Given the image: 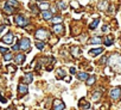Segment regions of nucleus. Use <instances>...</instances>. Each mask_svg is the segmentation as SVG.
I'll return each instance as SVG.
<instances>
[{
    "label": "nucleus",
    "instance_id": "1",
    "mask_svg": "<svg viewBox=\"0 0 121 110\" xmlns=\"http://www.w3.org/2000/svg\"><path fill=\"white\" fill-rule=\"evenodd\" d=\"M108 65L115 72H121V55L113 54L108 58Z\"/></svg>",
    "mask_w": 121,
    "mask_h": 110
},
{
    "label": "nucleus",
    "instance_id": "2",
    "mask_svg": "<svg viewBox=\"0 0 121 110\" xmlns=\"http://www.w3.org/2000/svg\"><path fill=\"white\" fill-rule=\"evenodd\" d=\"M14 22H16V24H17L18 26H26V25L29 24V20H27L23 15H18V16H16Z\"/></svg>",
    "mask_w": 121,
    "mask_h": 110
},
{
    "label": "nucleus",
    "instance_id": "3",
    "mask_svg": "<svg viewBox=\"0 0 121 110\" xmlns=\"http://www.w3.org/2000/svg\"><path fill=\"white\" fill-rule=\"evenodd\" d=\"M48 37H49V32H48L45 29H38V30L36 31V38L43 41V40H45V38H48Z\"/></svg>",
    "mask_w": 121,
    "mask_h": 110
},
{
    "label": "nucleus",
    "instance_id": "4",
    "mask_svg": "<svg viewBox=\"0 0 121 110\" xmlns=\"http://www.w3.org/2000/svg\"><path fill=\"white\" fill-rule=\"evenodd\" d=\"M30 40L29 38H23L22 41H20V43H19V45H20V49H23V50H29L30 49Z\"/></svg>",
    "mask_w": 121,
    "mask_h": 110
},
{
    "label": "nucleus",
    "instance_id": "5",
    "mask_svg": "<svg viewBox=\"0 0 121 110\" xmlns=\"http://www.w3.org/2000/svg\"><path fill=\"white\" fill-rule=\"evenodd\" d=\"M110 97L113 98V99H119L120 97H121V89H119V87H116V89H113L112 91H110Z\"/></svg>",
    "mask_w": 121,
    "mask_h": 110
},
{
    "label": "nucleus",
    "instance_id": "6",
    "mask_svg": "<svg viewBox=\"0 0 121 110\" xmlns=\"http://www.w3.org/2000/svg\"><path fill=\"white\" fill-rule=\"evenodd\" d=\"M64 108H65V105H64V103L62 100H55L53 102V109L55 110H62Z\"/></svg>",
    "mask_w": 121,
    "mask_h": 110
},
{
    "label": "nucleus",
    "instance_id": "7",
    "mask_svg": "<svg viewBox=\"0 0 121 110\" xmlns=\"http://www.w3.org/2000/svg\"><path fill=\"white\" fill-rule=\"evenodd\" d=\"M3 41H4L6 44H11V43L13 42V34H12V32H9L7 35H5V36L3 37Z\"/></svg>",
    "mask_w": 121,
    "mask_h": 110
},
{
    "label": "nucleus",
    "instance_id": "8",
    "mask_svg": "<svg viewBox=\"0 0 121 110\" xmlns=\"http://www.w3.org/2000/svg\"><path fill=\"white\" fill-rule=\"evenodd\" d=\"M25 55L24 54H17V56L14 58V61H16V64H18V65H20V64H23L24 61H25Z\"/></svg>",
    "mask_w": 121,
    "mask_h": 110
},
{
    "label": "nucleus",
    "instance_id": "9",
    "mask_svg": "<svg viewBox=\"0 0 121 110\" xmlns=\"http://www.w3.org/2000/svg\"><path fill=\"white\" fill-rule=\"evenodd\" d=\"M4 11H5L7 15H12V13L14 12V7H13V6H10V5H7V4H5Z\"/></svg>",
    "mask_w": 121,
    "mask_h": 110
},
{
    "label": "nucleus",
    "instance_id": "10",
    "mask_svg": "<svg viewBox=\"0 0 121 110\" xmlns=\"http://www.w3.org/2000/svg\"><path fill=\"white\" fill-rule=\"evenodd\" d=\"M89 78V75H88V73H86V72H80V73H77V79H80V80H87Z\"/></svg>",
    "mask_w": 121,
    "mask_h": 110
},
{
    "label": "nucleus",
    "instance_id": "11",
    "mask_svg": "<svg viewBox=\"0 0 121 110\" xmlns=\"http://www.w3.org/2000/svg\"><path fill=\"white\" fill-rule=\"evenodd\" d=\"M102 51H103V48H96V49H91V50L89 51V54L93 55V56H96V55H99V54L102 53Z\"/></svg>",
    "mask_w": 121,
    "mask_h": 110
},
{
    "label": "nucleus",
    "instance_id": "12",
    "mask_svg": "<svg viewBox=\"0 0 121 110\" xmlns=\"http://www.w3.org/2000/svg\"><path fill=\"white\" fill-rule=\"evenodd\" d=\"M32 80H33V74H32V73H27V74L24 77V81H25L26 84L32 83Z\"/></svg>",
    "mask_w": 121,
    "mask_h": 110
},
{
    "label": "nucleus",
    "instance_id": "13",
    "mask_svg": "<svg viewBox=\"0 0 121 110\" xmlns=\"http://www.w3.org/2000/svg\"><path fill=\"white\" fill-rule=\"evenodd\" d=\"M27 86L25 85V84H20L19 86H18V91H19V93H27Z\"/></svg>",
    "mask_w": 121,
    "mask_h": 110
},
{
    "label": "nucleus",
    "instance_id": "14",
    "mask_svg": "<svg viewBox=\"0 0 121 110\" xmlns=\"http://www.w3.org/2000/svg\"><path fill=\"white\" fill-rule=\"evenodd\" d=\"M65 77V71L63 68H58L57 70V78L58 79H63Z\"/></svg>",
    "mask_w": 121,
    "mask_h": 110
},
{
    "label": "nucleus",
    "instance_id": "15",
    "mask_svg": "<svg viewBox=\"0 0 121 110\" xmlns=\"http://www.w3.org/2000/svg\"><path fill=\"white\" fill-rule=\"evenodd\" d=\"M63 25H60V24H57V25H55L53 26V31L56 32V34H60V32H62L63 31Z\"/></svg>",
    "mask_w": 121,
    "mask_h": 110
},
{
    "label": "nucleus",
    "instance_id": "16",
    "mask_svg": "<svg viewBox=\"0 0 121 110\" xmlns=\"http://www.w3.org/2000/svg\"><path fill=\"white\" fill-rule=\"evenodd\" d=\"M49 7H50L49 3H40V5H39V9L42 11H46V10H49Z\"/></svg>",
    "mask_w": 121,
    "mask_h": 110
},
{
    "label": "nucleus",
    "instance_id": "17",
    "mask_svg": "<svg viewBox=\"0 0 121 110\" xmlns=\"http://www.w3.org/2000/svg\"><path fill=\"white\" fill-rule=\"evenodd\" d=\"M51 17H52V15H51V12L50 11H43V18L45 19V20H48V19H51Z\"/></svg>",
    "mask_w": 121,
    "mask_h": 110
},
{
    "label": "nucleus",
    "instance_id": "18",
    "mask_svg": "<svg viewBox=\"0 0 121 110\" xmlns=\"http://www.w3.org/2000/svg\"><path fill=\"white\" fill-rule=\"evenodd\" d=\"M101 42H102V38H100V37H94V38L89 40V43H93V44H99Z\"/></svg>",
    "mask_w": 121,
    "mask_h": 110
},
{
    "label": "nucleus",
    "instance_id": "19",
    "mask_svg": "<svg viewBox=\"0 0 121 110\" xmlns=\"http://www.w3.org/2000/svg\"><path fill=\"white\" fill-rule=\"evenodd\" d=\"M80 108L81 109H90V105H89V103H87V102H80Z\"/></svg>",
    "mask_w": 121,
    "mask_h": 110
},
{
    "label": "nucleus",
    "instance_id": "20",
    "mask_svg": "<svg viewBox=\"0 0 121 110\" xmlns=\"http://www.w3.org/2000/svg\"><path fill=\"white\" fill-rule=\"evenodd\" d=\"M6 4L10 5V6H13V7H17L18 6V1H17V0H7Z\"/></svg>",
    "mask_w": 121,
    "mask_h": 110
},
{
    "label": "nucleus",
    "instance_id": "21",
    "mask_svg": "<svg viewBox=\"0 0 121 110\" xmlns=\"http://www.w3.org/2000/svg\"><path fill=\"white\" fill-rule=\"evenodd\" d=\"M91 97H93V100H94V102H96V100H99V99H100V97H101V92H94Z\"/></svg>",
    "mask_w": 121,
    "mask_h": 110
},
{
    "label": "nucleus",
    "instance_id": "22",
    "mask_svg": "<svg viewBox=\"0 0 121 110\" xmlns=\"http://www.w3.org/2000/svg\"><path fill=\"white\" fill-rule=\"evenodd\" d=\"M100 23V19H95L91 24H90V29L91 30H94V29H96V26H97V24Z\"/></svg>",
    "mask_w": 121,
    "mask_h": 110
},
{
    "label": "nucleus",
    "instance_id": "23",
    "mask_svg": "<svg viewBox=\"0 0 121 110\" xmlns=\"http://www.w3.org/2000/svg\"><path fill=\"white\" fill-rule=\"evenodd\" d=\"M12 58H13V56H12L11 53H6V54L4 55V60H5V61H10Z\"/></svg>",
    "mask_w": 121,
    "mask_h": 110
},
{
    "label": "nucleus",
    "instance_id": "24",
    "mask_svg": "<svg viewBox=\"0 0 121 110\" xmlns=\"http://www.w3.org/2000/svg\"><path fill=\"white\" fill-rule=\"evenodd\" d=\"M95 83V77H89L88 79H87V85H91V84H94Z\"/></svg>",
    "mask_w": 121,
    "mask_h": 110
},
{
    "label": "nucleus",
    "instance_id": "25",
    "mask_svg": "<svg viewBox=\"0 0 121 110\" xmlns=\"http://www.w3.org/2000/svg\"><path fill=\"white\" fill-rule=\"evenodd\" d=\"M112 43H113V38H112V37H107V38L104 40V44H106V45H110Z\"/></svg>",
    "mask_w": 121,
    "mask_h": 110
},
{
    "label": "nucleus",
    "instance_id": "26",
    "mask_svg": "<svg viewBox=\"0 0 121 110\" xmlns=\"http://www.w3.org/2000/svg\"><path fill=\"white\" fill-rule=\"evenodd\" d=\"M36 47H37L38 49H43V48H44V43L40 42V41H37V42H36Z\"/></svg>",
    "mask_w": 121,
    "mask_h": 110
},
{
    "label": "nucleus",
    "instance_id": "27",
    "mask_svg": "<svg viewBox=\"0 0 121 110\" xmlns=\"http://www.w3.org/2000/svg\"><path fill=\"white\" fill-rule=\"evenodd\" d=\"M52 22L55 24H59L60 22H62V18H60V17H55V18H52Z\"/></svg>",
    "mask_w": 121,
    "mask_h": 110
},
{
    "label": "nucleus",
    "instance_id": "28",
    "mask_svg": "<svg viewBox=\"0 0 121 110\" xmlns=\"http://www.w3.org/2000/svg\"><path fill=\"white\" fill-rule=\"evenodd\" d=\"M71 51H73V54H75V55H78V54H80V49H78L77 47L73 48V49H71Z\"/></svg>",
    "mask_w": 121,
    "mask_h": 110
},
{
    "label": "nucleus",
    "instance_id": "29",
    "mask_svg": "<svg viewBox=\"0 0 121 110\" xmlns=\"http://www.w3.org/2000/svg\"><path fill=\"white\" fill-rule=\"evenodd\" d=\"M0 53L6 54V53H9V49H7V48H4V47H1V45H0Z\"/></svg>",
    "mask_w": 121,
    "mask_h": 110
},
{
    "label": "nucleus",
    "instance_id": "30",
    "mask_svg": "<svg viewBox=\"0 0 121 110\" xmlns=\"http://www.w3.org/2000/svg\"><path fill=\"white\" fill-rule=\"evenodd\" d=\"M19 49H20V45H19L18 43H17V44H14V45L12 47V50H19Z\"/></svg>",
    "mask_w": 121,
    "mask_h": 110
},
{
    "label": "nucleus",
    "instance_id": "31",
    "mask_svg": "<svg viewBox=\"0 0 121 110\" xmlns=\"http://www.w3.org/2000/svg\"><path fill=\"white\" fill-rule=\"evenodd\" d=\"M58 5H59V7H60V9H62V10H64V9L67 7V5H65L64 3H59Z\"/></svg>",
    "mask_w": 121,
    "mask_h": 110
},
{
    "label": "nucleus",
    "instance_id": "32",
    "mask_svg": "<svg viewBox=\"0 0 121 110\" xmlns=\"http://www.w3.org/2000/svg\"><path fill=\"white\" fill-rule=\"evenodd\" d=\"M5 29H6V26H5V25H0V35H1V32H4V31H5Z\"/></svg>",
    "mask_w": 121,
    "mask_h": 110
},
{
    "label": "nucleus",
    "instance_id": "33",
    "mask_svg": "<svg viewBox=\"0 0 121 110\" xmlns=\"http://www.w3.org/2000/svg\"><path fill=\"white\" fill-rule=\"evenodd\" d=\"M70 73L71 74H75L76 73V68L75 67H70Z\"/></svg>",
    "mask_w": 121,
    "mask_h": 110
},
{
    "label": "nucleus",
    "instance_id": "34",
    "mask_svg": "<svg viewBox=\"0 0 121 110\" xmlns=\"http://www.w3.org/2000/svg\"><path fill=\"white\" fill-rule=\"evenodd\" d=\"M0 102H3V103H6L7 100H6V98H4V97H1V95H0Z\"/></svg>",
    "mask_w": 121,
    "mask_h": 110
},
{
    "label": "nucleus",
    "instance_id": "35",
    "mask_svg": "<svg viewBox=\"0 0 121 110\" xmlns=\"http://www.w3.org/2000/svg\"><path fill=\"white\" fill-rule=\"evenodd\" d=\"M106 5H107V3H106V1H104L103 4H99V9H102V7H104Z\"/></svg>",
    "mask_w": 121,
    "mask_h": 110
},
{
    "label": "nucleus",
    "instance_id": "36",
    "mask_svg": "<svg viewBox=\"0 0 121 110\" xmlns=\"http://www.w3.org/2000/svg\"><path fill=\"white\" fill-rule=\"evenodd\" d=\"M102 30H103V31H106V30H107V25H104V26L102 28Z\"/></svg>",
    "mask_w": 121,
    "mask_h": 110
},
{
    "label": "nucleus",
    "instance_id": "37",
    "mask_svg": "<svg viewBox=\"0 0 121 110\" xmlns=\"http://www.w3.org/2000/svg\"><path fill=\"white\" fill-rule=\"evenodd\" d=\"M39 1H42V0H39Z\"/></svg>",
    "mask_w": 121,
    "mask_h": 110
}]
</instances>
